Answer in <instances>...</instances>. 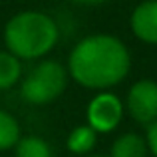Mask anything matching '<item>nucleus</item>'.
<instances>
[{
    "label": "nucleus",
    "mask_w": 157,
    "mask_h": 157,
    "mask_svg": "<svg viewBox=\"0 0 157 157\" xmlns=\"http://www.w3.org/2000/svg\"><path fill=\"white\" fill-rule=\"evenodd\" d=\"M20 139V125L10 113L0 109V151L12 149Z\"/></svg>",
    "instance_id": "obj_11"
},
{
    "label": "nucleus",
    "mask_w": 157,
    "mask_h": 157,
    "mask_svg": "<svg viewBox=\"0 0 157 157\" xmlns=\"http://www.w3.org/2000/svg\"><path fill=\"white\" fill-rule=\"evenodd\" d=\"M72 2H76V4H86V6H94V4H101V2H105V0H72Z\"/></svg>",
    "instance_id": "obj_13"
},
{
    "label": "nucleus",
    "mask_w": 157,
    "mask_h": 157,
    "mask_svg": "<svg viewBox=\"0 0 157 157\" xmlns=\"http://www.w3.org/2000/svg\"><path fill=\"white\" fill-rule=\"evenodd\" d=\"M14 149H16V157H52L50 145L42 137H36V135L20 137Z\"/></svg>",
    "instance_id": "obj_10"
},
{
    "label": "nucleus",
    "mask_w": 157,
    "mask_h": 157,
    "mask_svg": "<svg viewBox=\"0 0 157 157\" xmlns=\"http://www.w3.org/2000/svg\"><path fill=\"white\" fill-rule=\"evenodd\" d=\"M125 107L137 123H153L157 119V84L153 80L135 82L127 92Z\"/></svg>",
    "instance_id": "obj_4"
},
{
    "label": "nucleus",
    "mask_w": 157,
    "mask_h": 157,
    "mask_svg": "<svg viewBox=\"0 0 157 157\" xmlns=\"http://www.w3.org/2000/svg\"><path fill=\"white\" fill-rule=\"evenodd\" d=\"M109 157H147V143L137 133H123L113 141Z\"/></svg>",
    "instance_id": "obj_7"
},
{
    "label": "nucleus",
    "mask_w": 157,
    "mask_h": 157,
    "mask_svg": "<svg viewBox=\"0 0 157 157\" xmlns=\"http://www.w3.org/2000/svg\"><path fill=\"white\" fill-rule=\"evenodd\" d=\"M68 86V70L56 60H44L28 72L22 80L20 94L28 104L44 105L50 104Z\"/></svg>",
    "instance_id": "obj_3"
},
{
    "label": "nucleus",
    "mask_w": 157,
    "mask_h": 157,
    "mask_svg": "<svg viewBox=\"0 0 157 157\" xmlns=\"http://www.w3.org/2000/svg\"><path fill=\"white\" fill-rule=\"evenodd\" d=\"M123 117V104L113 94H100L88 105V125L96 133H109Z\"/></svg>",
    "instance_id": "obj_5"
},
{
    "label": "nucleus",
    "mask_w": 157,
    "mask_h": 157,
    "mask_svg": "<svg viewBox=\"0 0 157 157\" xmlns=\"http://www.w3.org/2000/svg\"><path fill=\"white\" fill-rule=\"evenodd\" d=\"M94 157H104V155H94Z\"/></svg>",
    "instance_id": "obj_14"
},
{
    "label": "nucleus",
    "mask_w": 157,
    "mask_h": 157,
    "mask_svg": "<svg viewBox=\"0 0 157 157\" xmlns=\"http://www.w3.org/2000/svg\"><path fill=\"white\" fill-rule=\"evenodd\" d=\"M22 76L20 60L10 52H0V90H8L16 84Z\"/></svg>",
    "instance_id": "obj_9"
},
{
    "label": "nucleus",
    "mask_w": 157,
    "mask_h": 157,
    "mask_svg": "<svg viewBox=\"0 0 157 157\" xmlns=\"http://www.w3.org/2000/svg\"><path fill=\"white\" fill-rule=\"evenodd\" d=\"M145 143H147V149L157 157V119H155L153 123H149V127H147Z\"/></svg>",
    "instance_id": "obj_12"
},
{
    "label": "nucleus",
    "mask_w": 157,
    "mask_h": 157,
    "mask_svg": "<svg viewBox=\"0 0 157 157\" xmlns=\"http://www.w3.org/2000/svg\"><path fill=\"white\" fill-rule=\"evenodd\" d=\"M58 24L48 14L36 10L20 12L12 16L4 28V44L14 58L38 60L52 52L58 44Z\"/></svg>",
    "instance_id": "obj_2"
},
{
    "label": "nucleus",
    "mask_w": 157,
    "mask_h": 157,
    "mask_svg": "<svg viewBox=\"0 0 157 157\" xmlns=\"http://www.w3.org/2000/svg\"><path fill=\"white\" fill-rule=\"evenodd\" d=\"M96 141H98V133L86 123V125L76 127V129L68 135V149L72 151V153L84 155V153H90V151L96 147Z\"/></svg>",
    "instance_id": "obj_8"
},
{
    "label": "nucleus",
    "mask_w": 157,
    "mask_h": 157,
    "mask_svg": "<svg viewBox=\"0 0 157 157\" xmlns=\"http://www.w3.org/2000/svg\"><path fill=\"white\" fill-rule=\"evenodd\" d=\"M131 32L145 44H157V0H145L131 12Z\"/></svg>",
    "instance_id": "obj_6"
},
{
    "label": "nucleus",
    "mask_w": 157,
    "mask_h": 157,
    "mask_svg": "<svg viewBox=\"0 0 157 157\" xmlns=\"http://www.w3.org/2000/svg\"><path fill=\"white\" fill-rule=\"evenodd\" d=\"M131 56L125 44L115 36H88L70 54L68 76L90 90H107L117 86L129 74Z\"/></svg>",
    "instance_id": "obj_1"
}]
</instances>
